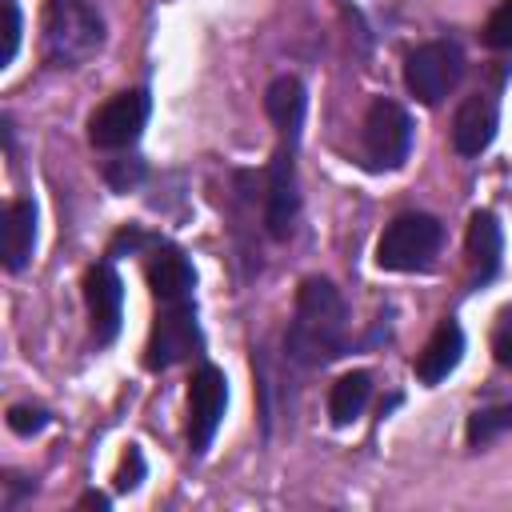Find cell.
Wrapping results in <instances>:
<instances>
[{"instance_id":"1","label":"cell","mask_w":512,"mask_h":512,"mask_svg":"<svg viewBox=\"0 0 512 512\" xmlns=\"http://www.w3.org/2000/svg\"><path fill=\"white\" fill-rule=\"evenodd\" d=\"M348 348V308L332 280L308 276L296 292V308L284 332V352L300 368H320Z\"/></svg>"},{"instance_id":"2","label":"cell","mask_w":512,"mask_h":512,"mask_svg":"<svg viewBox=\"0 0 512 512\" xmlns=\"http://www.w3.org/2000/svg\"><path fill=\"white\" fill-rule=\"evenodd\" d=\"M40 44L52 68H80L104 48V20L92 0H44Z\"/></svg>"},{"instance_id":"3","label":"cell","mask_w":512,"mask_h":512,"mask_svg":"<svg viewBox=\"0 0 512 512\" xmlns=\"http://www.w3.org/2000/svg\"><path fill=\"white\" fill-rule=\"evenodd\" d=\"M444 244V228L428 212H404L396 216L380 240H376V264L384 272H424L432 268L436 252Z\"/></svg>"},{"instance_id":"4","label":"cell","mask_w":512,"mask_h":512,"mask_svg":"<svg viewBox=\"0 0 512 512\" xmlns=\"http://www.w3.org/2000/svg\"><path fill=\"white\" fill-rule=\"evenodd\" d=\"M412 152V116L396 100H372L360 128V160L368 172H396Z\"/></svg>"},{"instance_id":"5","label":"cell","mask_w":512,"mask_h":512,"mask_svg":"<svg viewBox=\"0 0 512 512\" xmlns=\"http://www.w3.org/2000/svg\"><path fill=\"white\" fill-rule=\"evenodd\" d=\"M460 80H464V52L456 40H428L404 56V88L428 108H436Z\"/></svg>"},{"instance_id":"6","label":"cell","mask_w":512,"mask_h":512,"mask_svg":"<svg viewBox=\"0 0 512 512\" xmlns=\"http://www.w3.org/2000/svg\"><path fill=\"white\" fill-rule=\"evenodd\" d=\"M204 344L200 336V324H196V308L192 300H180V304H160L156 320H152V332H148V348H144V364L152 372L160 368H172L188 356H196Z\"/></svg>"},{"instance_id":"7","label":"cell","mask_w":512,"mask_h":512,"mask_svg":"<svg viewBox=\"0 0 512 512\" xmlns=\"http://www.w3.org/2000/svg\"><path fill=\"white\" fill-rule=\"evenodd\" d=\"M300 220V184H296V140H280L264 172V224L272 240H288Z\"/></svg>"},{"instance_id":"8","label":"cell","mask_w":512,"mask_h":512,"mask_svg":"<svg viewBox=\"0 0 512 512\" xmlns=\"http://www.w3.org/2000/svg\"><path fill=\"white\" fill-rule=\"evenodd\" d=\"M148 92L144 88H128V92H116L112 100H104L92 120H88V140L104 152H116V148H128L140 140L144 132V120H148Z\"/></svg>"},{"instance_id":"9","label":"cell","mask_w":512,"mask_h":512,"mask_svg":"<svg viewBox=\"0 0 512 512\" xmlns=\"http://www.w3.org/2000/svg\"><path fill=\"white\" fill-rule=\"evenodd\" d=\"M224 408H228L224 372L216 364H200L192 372V380H188V448L196 456L212 444V436H216V428L224 420Z\"/></svg>"},{"instance_id":"10","label":"cell","mask_w":512,"mask_h":512,"mask_svg":"<svg viewBox=\"0 0 512 512\" xmlns=\"http://www.w3.org/2000/svg\"><path fill=\"white\" fill-rule=\"evenodd\" d=\"M144 276H148V288H152L156 304H180V300H192L196 272H192V260H188L176 244L148 240V252H144Z\"/></svg>"},{"instance_id":"11","label":"cell","mask_w":512,"mask_h":512,"mask_svg":"<svg viewBox=\"0 0 512 512\" xmlns=\"http://www.w3.org/2000/svg\"><path fill=\"white\" fill-rule=\"evenodd\" d=\"M84 300H88V320H92V340L104 348L120 332V312H124V284L112 272V264H96L84 276Z\"/></svg>"},{"instance_id":"12","label":"cell","mask_w":512,"mask_h":512,"mask_svg":"<svg viewBox=\"0 0 512 512\" xmlns=\"http://www.w3.org/2000/svg\"><path fill=\"white\" fill-rule=\"evenodd\" d=\"M496 120L500 116H496V100L492 96H484V92L468 96L452 116V148L460 156H480L496 136Z\"/></svg>"},{"instance_id":"13","label":"cell","mask_w":512,"mask_h":512,"mask_svg":"<svg viewBox=\"0 0 512 512\" xmlns=\"http://www.w3.org/2000/svg\"><path fill=\"white\" fill-rule=\"evenodd\" d=\"M504 264V232L500 220L492 212H472L468 220V268H472V284H488L500 276Z\"/></svg>"},{"instance_id":"14","label":"cell","mask_w":512,"mask_h":512,"mask_svg":"<svg viewBox=\"0 0 512 512\" xmlns=\"http://www.w3.org/2000/svg\"><path fill=\"white\" fill-rule=\"evenodd\" d=\"M460 356H464V328H460L456 320H440L436 332L428 336L424 352L416 356V376H420V384L432 388V384L448 380V376L456 372Z\"/></svg>"},{"instance_id":"15","label":"cell","mask_w":512,"mask_h":512,"mask_svg":"<svg viewBox=\"0 0 512 512\" xmlns=\"http://www.w3.org/2000/svg\"><path fill=\"white\" fill-rule=\"evenodd\" d=\"M304 108H308V96H304V84L296 76H276L264 92V112L268 120L276 124L280 140H300V124H304Z\"/></svg>"},{"instance_id":"16","label":"cell","mask_w":512,"mask_h":512,"mask_svg":"<svg viewBox=\"0 0 512 512\" xmlns=\"http://www.w3.org/2000/svg\"><path fill=\"white\" fill-rule=\"evenodd\" d=\"M32 248H36V204L20 196L4 212V268L20 272L32 260Z\"/></svg>"},{"instance_id":"17","label":"cell","mask_w":512,"mask_h":512,"mask_svg":"<svg viewBox=\"0 0 512 512\" xmlns=\"http://www.w3.org/2000/svg\"><path fill=\"white\" fill-rule=\"evenodd\" d=\"M368 400H372V376L364 368L344 372L332 384V392H328V416H332V424L344 428V424L360 420V412L368 408Z\"/></svg>"},{"instance_id":"18","label":"cell","mask_w":512,"mask_h":512,"mask_svg":"<svg viewBox=\"0 0 512 512\" xmlns=\"http://www.w3.org/2000/svg\"><path fill=\"white\" fill-rule=\"evenodd\" d=\"M512 428V400H500V404H484L468 416V444H488L492 436L508 432Z\"/></svg>"},{"instance_id":"19","label":"cell","mask_w":512,"mask_h":512,"mask_svg":"<svg viewBox=\"0 0 512 512\" xmlns=\"http://www.w3.org/2000/svg\"><path fill=\"white\" fill-rule=\"evenodd\" d=\"M484 44L496 52H512V0H500L484 24Z\"/></svg>"},{"instance_id":"20","label":"cell","mask_w":512,"mask_h":512,"mask_svg":"<svg viewBox=\"0 0 512 512\" xmlns=\"http://www.w3.org/2000/svg\"><path fill=\"white\" fill-rule=\"evenodd\" d=\"M492 356H496V364L512 368V304L500 308V316L492 324Z\"/></svg>"},{"instance_id":"21","label":"cell","mask_w":512,"mask_h":512,"mask_svg":"<svg viewBox=\"0 0 512 512\" xmlns=\"http://www.w3.org/2000/svg\"><path fill=\"white\" fill-rule=\"evenodd\" d=\"M104 176H108V184L116 188V192H128V188H136L140 180H144V160H112L108 168H104Z\"/></svg>"},{"instance_id":"22","label":"cell","mask_w":512,"mask_h":512,"mask_svg":"<svg viewBox=\"0 0 512 512\" xmlns=\"http://www.w3.org/2000/svg\"><path fill=\"white\" fill-rule=\"evenodd\" d=\"M16 48H20V12L12 0H4V52H0V68H8L16 60Z\"/></svg>"},{"instance_id":"23","label":"cell","mask_w":512,"mask_h":512,"mask_svg":"<svg viewBox=\"0 0 512 512\" xmlns=\"http://www.w3.org/2000/svg\"><path fill=\"white\" fill-rule=\"evenodd\" d=\"M48 424V412L44 408H12L8 412V428L16 432V436H32V432H40Z\"/></svg>"},{"instance_id":"24","label":"cell","mask_w":512,"mask_h":512,"mask_svg":"<svg viewBox=\"0 0 512 512\" xmlns=\"http://www.w3.org/2000/svg\"><path fill=\"white\" fill-rule=\"evenodd\" d=\"M140 476H144V456H140V448H128V456H124V464L116 472V488L120 492H132L140 484Z\"/></svg>"}]
</instances>
